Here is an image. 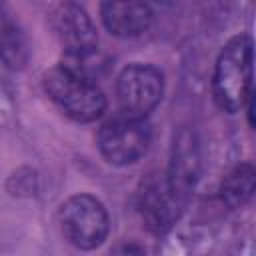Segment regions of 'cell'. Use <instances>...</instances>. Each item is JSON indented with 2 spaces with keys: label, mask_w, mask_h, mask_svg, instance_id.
Here are the masks:
<instances>
[{
  "label": "cell",
  "mask_w": 256,
  "mask_h": 256,
  "mask_svg": "<svg viewBox=\"0 0 256 256\" xmlns=\"http://www.w3.org/2000/svg\"><path fill=\"white\" fill-rule=\"evenodd\" d=\"M164 80L160 70L148 64H132L122 70L116 82V96L122 114L144 118L162 98Z\"/></svg>",
  "instance_id": "5"
},
{
  "label": "cell",
  "mask_w": 256,
  "mask_h": 256,
  "mask_svg": "<svg viewBox=\"0 0 256 256\" xmlns=\"http://www.w3.org/2000/svg\"><path fill=\"white\" fill-rule=\"evenodd\" d=\"M0 54L8 66L16 68L24 62V40L16 24L0 12Z\"/></svg>",
  "instance_id": "10"
},
{
  "label": "cell",
  "mask_w": 256,
  "mask_h": 256,
  "mask_svg": "<svg viewBox=\"0 0 256 256\" xmlns=\"http://www.w3.org/2000/svg\"><path fill=\"white\" fill-rule=\"evenodd\" d=\"M252 190H254V170L252 166L244 164V166H238L234 172H230L228 178L224 180L222 198L230 206H238L250 198Z\"/></svg>",
  "instance_id": "9"
},
{
  "label": "cell",
  "mask_w": 256,
  "mask_h": 256,
  "mask_svg": "<svg viewBox=\"0 0 256 256\" xmlns=\"http://www.w3.org/2000/svg\"><path fill=\"white\" fill-rule=\"evenodd\" d=\"M44 90L66 116L78 122H92L106 108L104 92L94 80L72 74L62 66H54L44 74Z\"/></svg>",
  "instance_id": "2"
},
{
  "label": "cell",
  "mask_w": 256,
  "mask_h": 256,
  "mask_svg": "<svg viewBox=\"0 0 256 256\" xmlns=\"http://www.w3.org/2000/svg\"><path fill=\"white\" fill-rule=\"evenodd\" d=\"M54 30L64 46V54L96 50V30L86 12L76 4H60L52 14Z\"/></svg>",
  "instance_id": "7"
},
{
  "label": "cell",
  "mask_w": 256,
  "mask_h": 256,
  "mask_svg": "<svg viewBox=\"0 0 256 256\" xmlns=\"http://www.w3.org/2000/svg\"><path fill=\"white\" fill-rule=\"evenodd\" d=\"M102 20L114 36L128 38L146 32L154 20V14L144 2H104Z\"/></svg>",
  "instance_id": "8"
},
{
  "label": "cell",
  "mask_w": 256,
  "mask_h": 256,
  "mask_svg": "<svg viewBox=\"0 0 256 256\" xmlns=\"http://www.w3.org/2000/svg\"><path fill=\"white\" fill-rule=\"evenodd\" d=\"M152 130L144 118L118 114L102 124L98 132V148L102 156L116 166L138 162L150 148Z\"/></svg>",
  "instance_id": "3"
},
{
  "label": "cell",
  "mask_w": 256,
  "mask_h": 256,
  "mask_svg": "<svg viewBox=\"0 0 256 256\" xmlns=\"http://www.w3.org/2000/svg\"><path fill=\"white\" fill-rule=\"evenodd\" d=\"M60 228L64 238L80 250L100 246L108 234V214L100 200L88 194L68 198L60 208Z\"/></svg>",
  "instance_id": "4"
},
{
  "label": "cell",
  "mask_w": 256,
  "mask_h": 256,
  "mask_svg": "<svg viewBox=\"0 0 256 256\" xmlns=\"http://www.w3.org/2000/svg\"><path fill=\"white\" fill-rule=\"evenodd\" d=\"M110 256H144V252L136 244H124V246H118L114 252H110Z\"/></svg>",
  "instance_id": "11"
},
{
  "label": "cell",
  "mask_w": 256,
  "mask_h": 256,
  "mask_svg": "<svg viewBox=\"0 0 256 256\" xmlns=\"http://www.w3.org/2000/svg\"><path fill=\"white\" fill-rule=\"evenodd\" d=\"M214 100L226 112H238L252 100V40L234 36L216 60L212 80Z\"/></svg>",
  "instance_id": "1"
},
{
  "label": "cell",
  "mask_w": 256,
  "mask_h": 256,
  "mask_svg": "<svg viewBox=\"0 0 256 256\" xmlns=\"http://www.w3.org/2000/svg\"><path fill=\"white\" fill-rule=\"evenodd\" d=\"M186 184L174 174L168 176H152L140 194V210L146 226L154 232H162L172 226L178 218V210L182 206V194Z\"/></svg>",
  "instance_id": "6"
}]
</instances>
